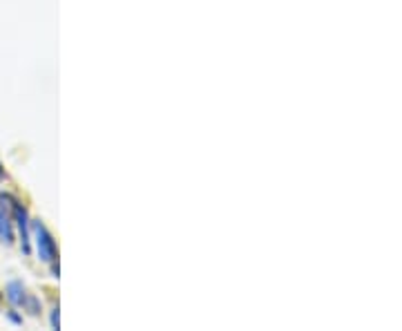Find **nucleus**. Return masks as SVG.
Returning a JSON list of instances; mask_svg holds the SVG:
<instances>
[{
    "label": "nucleus",
    "instance_id": "nucleus-1",
    "mask_svg": "<svg viewBox=\"0 0 402 331\" xmlns=\"http://www.w3.org/2000/svg\"><path fill=\"white\" fill-rule=\"evenodd\" d=\"M0 199L3 202L9 204V208H12V217L16 222V228H18V235H20V251H23L25 255L32 253V237H29V215H27V208L18 202V199H14L12 195H0Z\"/></svg>",
    "mask_w": 402,
    "mask_h": 331
},
{
    "label": "nucleus",
    "instance_id": "nucleus-2",
    "mask_svg": "<svg viewBox=\"0 0 402 331\" xmlns=\"http://www.w3.org/2000/svg\"><path fill=\"white\" fill-rule=\"evenodd\" d=\"M34 242H36V253H38L40 262H45V264L58 262L56 239H54L52 233H49L43 222H34Z\"/></svg>",
    "mask_w": 402,
    "mask_h": 331
},
{
    "label": "nucleus",
    "instance_id": "nucleus-3",
    "mask_svg": "<svg viewBox=\"0 0 402 331\" xmlns=\"http://www.w3.org/2000/svg\"><path fill=\"white\" fill-rule=\"evenodd\" d=\"M5 296L9 303H12V307H23L27 300V289L20 280H9L5 287Z\"/></svg>",
    "mask_w": 402,
    "mask_h": 331
},
{
    "label": "nucleus",
    "instance_id": "nucleus-4",
    "mask_svg": "<svg viewBox=\"0 0 402 331\" xmlns=\"http://www.w3.org/2000/svg\"><path fill=\"white\" fill-rule=\"evenodd\" d=\"M14 222H12V215L7 210L0 208V242L3 244H14Z\"/></svg>",
    "mask_w": 402,
    "mask_h": 331
},
{
    "label": "nucleus",
    "instance_id": "nucleus-5",
    "mask_svg": "<svg viewBox=\"0 0 402 331\" xmlns=\"http://www.w3.org/2000/svg\"><path fill=\"white\" fill-rule=\"evenodd\" d=\"M23 309L27 311L29 316H38L40 311H43V305H40V300H38L36 296H29V294H27V300H25Z\"/></svg>",
    "mask_w": 402,
    "mask_h": 331
},
{
    "label": "nucleus",
    "instance_id": "nucleus-6",
    "mask_svg": "<svg viewBox=\"0 0 402 331\" xmlns=\"http://www.w3.org/2000/svg\"><path fill=\"white\" fill-rule=\"evenodd\" d=\"M49 325H52V329H60V309H58V305L52 309V314H49Z\"/></svg>",
    "mask_w": 402,
    "mask_h": 331
},
{
    "label": "nucleus",
    "instance_id": "nucleus-7",
    "mask_svg": "<svg viewBox=\"0 0 402 331\" xmlns=\"http://www.w3.org/2000/svg\"><path fill=\"white\" fill-rule=\"evenodd\" d=\"M7 316H9V320H12L14 325H23V318H20L14 309H9V311H7Z\"/></svg>",
    "mask_w": 402,
    "mask_h": 331
},
{
    "label": "nucleus",
    "instance_id": "nucleus-8",
    "mask_svg": "<svg viewBox=\"0 0 402 331\" xmlns=\"http://www.w3.org/2000/svg\"><path fill=\"white\" fill-rule=\"evenodd\" d=\"M7 177V173H5V168H3V164H0V179H5Z\"/></svg>",
    "mask_w": 402,
    "mask_h": 331
}]
</instances>
